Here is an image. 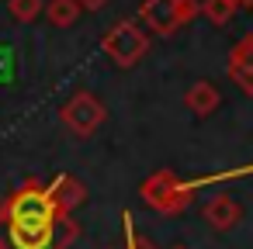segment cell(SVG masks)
<instances>
[{"label": "cell", "mask_w": 253, "mask_h": 249, "mask_svg": "<svg viewBox=\"0 0 253 249\" xmlns=\"http://www.w3.org/2000/svg\"><path fill=\"white\" fill-rule=\"evenodd\" d=\"M0 221L4 225H52L59 221V211L39 180H25L0 208Z\"/></svg>", "instance_id": "6da1fadb"}, {"label": "cell", "mask_w": 253, "mask_h": 249, "mask_svg": "<svg viewBox=\"0 0 253 249\" xmlns=\"http://www.w3.org/2000/svg\"><path fill=\"white\" fill-rule=\"evenodd\" d=\"M139 194H142V201H146L149 208H156L160 214H177V211H184V208L191 204L194 183L180 180L173 170H156L149 180H142Z\"/></svg>", "instance_id": "7a4b0ae2"}, {"label": "cell", "mask_w": 253, "mask_h": 249, "mask_svg": "<svg viewBox=\"0 0 253 249\" xmlns=\"http://www.w3.org/2000/svg\"><path fill=\"white\" fill-rule=\"evenodd\" d=\"M101 49L111 56L115 66L128 70V66H135V63L149 52V35H146L139 25H132V21H115V25L104 32Z\"/></svg>", "instance_id": "3957f363"}, {"label": "cell", "mask_w": 253, "mask_h": 249, "mask_svg": "<svg viewBox=\"0 0 253 249\" xmlns=\"http://www.w3.org/2000/svg\"><path fill=\"white\" fill-rule=\"evenodd\" d=\"M139 18L153 35H173L191 18H198V4L194 0H142Z\"/></svg>", "instance_id": "277c9868"}, {"label": "cell", "mask_w": 253, "mask_h": 249, "mask_svg": "<svg viewBox=\"0 0 253 249\" xmlns=\"http://www.w3.org/2000/svg\"><path fill=\"white\" fill-rule=\"evenodd\" d=\"M59 118H63V125H66L77 139H90V135L104 125L108 111H104L101 97H94V94H87V90H77V94L63 104Z\"/></svg>", "instance_id": "5b68a950"}, {"label": "cell", "mask_w": 253, "mask_h": 249, "mask_svg": "<svg viewBox=\"0 0 253 249\" xmlns=\"http://www.w3.org/2000/svg\"><path fill=\"white\" fill-rule=\"evenodd\" d=\"M229 76L232 83L253 97V35H243L229 52Z\"/></svg>", "instance_id": "8992f818"}, {"label": "cell", "mask_w": 253, "mask_h": 249, "mask_svg": "<svg viewBox=\"0 0 253 249\" xmlns=\"http://www.w3.org/2000/svg\"><path fill=\"white\" fill-rule=\"evenodd\" d=\"M45 190H49V197H52L59 218H66V214H70L77 204H84V197H87L84 183H80L77 177H70V173H59L52 183H45Z\"/></svg>", "instance_id": "52a82bcc"}, {"label": "cell", "mask_w": 253, "mask_h": 249, "mask_svg": "<svg viewBox=\"0 0 253 249\" xmlns=\"http://www.w3.org/2000/svg\"><path fill=\"white\" fill-rule=\"evenodd\" d=\"M201 218H205L215 232H229V228H236V225H239L243 208H239L229 194H215V197L201 208Z\"/></svg>", "instance_id": "ba28073f"}, {"label": "cell", "mask_w": 253, "mask_h": 249, "mask_svg": "<svg viewBox=\"0 0 253 249\" xmlns=\"http://www.w3.org/2000/svg\"><path fill=\"white\" fill-rule=\"evenodd\" d=\"M184 104H187V111H194L198 118H208V114H215V111H218L222 94H218L208 80H198V83H191V87H187Z\"/></svg>", "instance_id": "9c48e42d"}, {"label": "cell", "mask_w": 253, "mask_h": 249, "mask_svg": "<svg viewBox=\"0 0 253 249\" xmlns=\"http://www.w3.org/2000/svg\"><path fill=\"white\" fill-rule=\"evenodd\" d=\"M42 11H45V18H49L56 28H70V25H77V18H80V4H77V0H49Z\"/></svg>", "instance_id": "30bf717a"}, {"label": "cell", "mask_w": 253, "mask_h": 249, "mask_svg": "<svg viewBox=\"0 0 253 249\" xmlns=\"http://www.w3.org/2000/svg\"><path fill=\"white\" fill-rule=\"evenodd\" d=\"M236 11H239L236 0H205V4H198V14H205L211 25H229Z\"/></svg>", "instance_id": "8fae6325"}, {"label": "cell", "mask_w": 253, "mask_h": 249, "mask_svg": "<svg viewBox=\"0 0 253 249\" xmlns=\"http://www.w3.org/2000/svg\"><path fill=\"white\" fill-rule=\"evenodd\" d=\"M42 0H7V11H11V18L14 21H21V25H28V21H35L39 14H42Z\"/></svg>", "instance_id": "7c38bea8"}, {"label": "cell", "mask_w": 253, "mask_h": 249, "mask_svg": "<svg viewBox=\"0 0 253 249\" xmlns=\"http://www.w3.org/2000/svg\"><path fill=\"white\" fill-rule=\"evenodd\" d=\"M122 221H125V239H128V246H125V249H156L149 239H142V235L132 228V214H125Z\"/></svg>", "instance_id": "4fadbf2b"}, {"label": "cell", "mask_w": 253, "mask_h": 249, "mask_svg": "<svg viewBox=\"0 0 253 249\" xmlns=\"http://www.w3.org/2000/svg\"><path fill=\"white\" fill-rule=\"evenodd\" d=\"M80 4V11H101V7H108V0H77Z\"/></svg>", "instance_id": "5bb4252c"}, {"label": "cell", "mask_w": 253, "mask_h": 249, "mask_svg": "<svg viewBox=\"0 0 253 249\" xmlns=\"http://www.w3.org/2000/svg\"><path fill=\"white\" fill-rule=\"evenodd\" d=\"M236 4H239V7H253V0H236Z\"/></svg>", "instance_id": "9a60e30c"}, {"label": "cell", "mask_w": 253, "mask_h": 249, "mask_svg": "<svg viewBox=\"0 0 253 249\" xmlns=\"http://www.w3.org/2000/svg\"><path fill=\"white\" fill-rule=\"evenodd\" d=\"M0 249H4V239H0Z\"/></svg>", "instance_id": "2e32d148"}, {"label": "cell", "mask_w": 253, "mask_h": 249, "mask_svg": "<svg viewBox=\"0 0 253 249\" xmlns=\"http://www.w3.org/2000/svg\"><path fill=\"white\" fill-rule=\"evenodd\" d=\"M177 249H187V246H177Z\"/></svg>", "instance_id": "e0dca14e"}]
</instances>
